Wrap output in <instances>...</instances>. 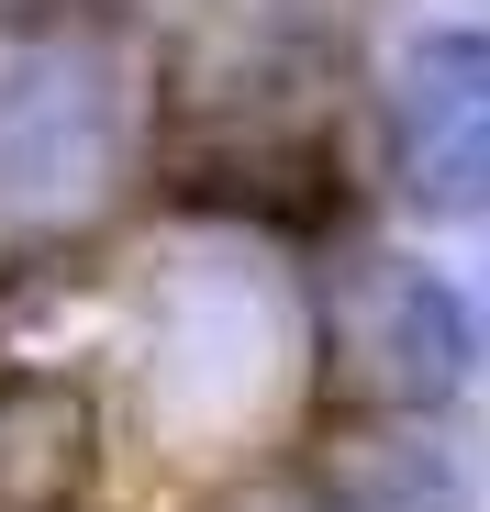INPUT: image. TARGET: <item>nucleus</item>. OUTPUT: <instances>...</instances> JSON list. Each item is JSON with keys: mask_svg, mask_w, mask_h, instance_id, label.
<instances>
[{"mask_svg": "<svg viewBox=\"0 0 490 512\" xmlns=\"http://www.w3.org/2000/svg\"><path fill=\"white\" fill-rule=\"evenodd\" d=\"M390 179L424 223L490 212V23H435L390 67Z\"/></svg>", "mask_w": 490, "mask_h": 512, "instance_id": "2", "label": "nucleus"}, {"mask_svg": "<svg viewBox=\"0 0 490 512\" xmlns=\"http://www.w3.org/2000/svg\"><path fill=\"white\" fill-rule=\"evenodd\" d=\"M90 12H101V0H0V45H56Z\"/></svg>", "mask_w": 490, "mask_h": 512, "instance_id": "4", "label": "nucleus"}, {"mask_svg": "<svg viewBox=\"0 0 490 512\" xmlns=\"http://www.w3.org/2000/svg\"><path fill=\"white\" fill-rule=\"evenodd\" d=\"M101 468V412L67 368L0 357V512H78Z\"/></svg>", "mask_w": 490, "mask_h": 512, "instance_id": "3", "label": "nucleus"}, {"mask_svg": "<svg viewBox=\"0 0 490 512\" xmlns=\"http://www.w3.org/2000/svg\"><path fill=\"white\" fill-rule=\"evenodd\" d=\"M323 379L357 412L424 423L479 379V312L424 256H346L323 290Z\"/></svg>", "mask_w": 490, "mask_h": 512, "instance_id": "1", "label": "nucleus"}]
</instances>
